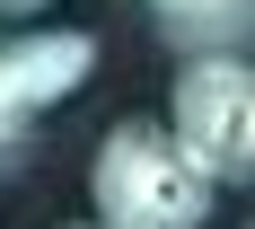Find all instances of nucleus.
Instances as JSON below:
<instances>
[{"label":"nucleus","mask_w":255,"mask_h":229,"mask_svg":"<svg viewBox=\"0 0 255 229\" xmlns=\"http://www.w3.org/2000/svg\"><path fill=\"white\" fill-rule=\"evenodd\" d=\"M97 71V35L88 26H35V35H9L0 44V150L26 132V115L79 97Z\"/></svg>","instance_id":"3"},{"label":"nucleus","mask_w":255,"mask_h":229,"mask_svg":"<svg viewBox=\"0 0 255 229\" xmlns=\"http://www.w3.org/2000/svg\"><path fill=\"white\" fill-rule=\"evenodd\" d=\"M247 229H255V221H247Z\"/></svg>","instance_id":"7"},{"label":"nucleus","mask_w":255,"mask_h":229,"mask_svg":"<svg viewBox=\"0 0 255 229\" xmlns=\"http://www.w3.org/2000/svg\"><path fill=\"white\" fill-rule=\"evenodd\" d=\"M35 9H44V0H0V18H35Z\"/></svg>","instance_id":"5"},{"label":"nucleus","mask_w":255,"mask_h":229,"mask_svg":"<svg viewBox=\"0 0 255 229\" xmlns=\"http://www.w3.org/2000/svg\"><path fill=\"white\" fill-rule=\"evenodd\" d=\"M150 18L194 53H238L255 35V0H150Z\"/></svg>","instance_id":"4"},{"label":"nucleus","mask_w":255,"mask_h":229,"mask_svg":"<svg viewBox=\"0 0 255 229\" xmlns=\"http://www.w3.org/2000/svg\"><path fill=\"white\" fill-rule=\"evenodd\" d=\"M88 203H97V229H203L211 221V177L194 168L176 124L132 115L88 159Z\"/></svg>","instance_id":"1"},{"label":"nucleus","mask_w":255,"mask_h":229,"mask_svg":"<svg viewBox=\"0 0 255 229\" xmlns=\"http://www.w3.org/2000/svg\"><path fill=\"white\" fill-rule=\"evenodd\" d=\"M167 124L211 185H255V62L247 53H194L176 71Z\"/></svg>","instance_id":"2"},{"label":"nucleus","mask_w":255,"mask_h":229,"mask_svg":"<svg viewBox=\"0 0 255 229\" xmlns=\"http://www.w3.org/2000/svg\"><path fill=\"white\" fill-rule=\"evenodd\" d=\"M79 229H97V221H79Z\"/></svg>","instance_id":"6"}]
</instances>
